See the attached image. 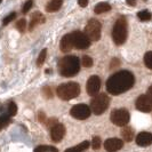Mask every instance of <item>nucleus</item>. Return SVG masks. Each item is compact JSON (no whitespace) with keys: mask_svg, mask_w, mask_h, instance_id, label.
<instances>
[{"mask_svg":"<svg viewBox=\"0 0 152 152\" xmlns=\"http://www.w3.org/2000/svg\"><path fill=\"white\" fill-rule=\"evenodd\" d=\"M17 112V105H16L14 102H10L9 105H8V114L10 117H14Z\"/></svg>","mask_w":152,"mask_h":152,"instance_id":"26","label":"nucleus"},{"mask_svg":"<svg viewBox=\"0 0 152 152\" xmlns=\"http://www.w3.org/2000/svg\"><path fill=\"white\" fill-rule=\"evenodd\" d=\"M144 63L146 65V68H149L152 70V52H148L144 55Z\"/></svg>","mask_w":152,"mask_h":152,"instance_id":"24","label":"nucleus"},{"mask_svg":"<svg viewBox=\"0 0 152 152\" xmlns=\"http://www.w3.org/2000/svg\"><path fill=\"white\" fill-rule=\"evenodd\" d=\"M63 5V0H52L50 2H48V5L46 6V10L48 13H54L57 12Z\"/></svg>","mask_w":152,"mask_h":152,"instance_id":"17","label":"nucleus"},{"mask_svg":"<svg viewBox=\"0 0 152 152\" xmlns=\"http://www.w3.org/2000/svg\"><path fill=\"white\" fill-rule=\"evenodd\" d=\"M14 18H16V13H10L9 15H7L4 18L2 24H4V25H7V24H9V22H12Z\"/></svg>","mask_w":152,"mask_h":152,"instance_id":"30","label":"nucleus"},{"mask_svg":"<svg viewBox=\"0 0 152 152\" xmlns=\"http://www.w3.org/2000/svg\"><path fill=\"white\" fill-rule=\"evenodd\" d=\"M39 120L41 122H45L46 119H45V114H44V112H39Z\"/></svg>","mask_w":152,"mask_h":152,"instance_id":"36","label":"nucleus"},{"mask_svg":"<svg viewBox=\"0 0 152 152\" xmlns=\"http://www.w3.org/2000/svg\"><path fill=\"white\" fill-rule=\"evenodd\" d=\"M148 96L151 99V101H152V86L148 89Z\"/></svg>","mask_w":152,"mask_h":152,"instance_id":"39","label":"nucleus"},{"mask_svg":"<svg viewBox=\"0 0 152 152\" xmlns=\"http://www.w3.org/2000/svg\"><path fill=\"white\" fill-rule=\"evenodd\" d=\"M91 146L94 150H97L101 148V138L99 136H94L93 137V142H91Z\"/></svg>","mask_w":152,"mask_h":152,"instance_id":"28","label":"nucleus"},{"mask_svg":"<svg viewBox=\"0 0 152 152\" xmlns=\"http://www.w3.org/2000/svg\"><path fill=\"white\" fill-rule=\"evenodd\" d=\"M135 104H136V109L138 111H142V112H151L152 111V101L148 96V94L141 95L136 99Z\"/></svg>","mask_w":152,"mask_h":152,"instance_id":"10","label":"nucleus"},{"mask_svg":"<svg viewBox=\"0 0 152 152\" xmlns=\"http://www.w3.org/2000/svg\"><path fill=\"white\" fill-rule=\"evenodd\" d=\"M127 21L125 17H119L113 25L112 29V39L114 44L118 46L122 45L127 39Z\"/></svg>","mask_w":152,"mask_h":152,"instance_id":"3","label":"nucleus"},{"mask_svg":"<svg viewBox=\"0 0 152 152\" xmlns=\"http://www.w3.org/2000/svg\"><path fill=\"white\" fill-rule=\"evenodd\" d=\"M1 1H2V0H0V2H1Z\"/></svg>","mask_w":152,"mask_h":152,"instance_id":"40","label":"nucleus"},{"mask_svg":"<svg viewBox=\"0 0 152 152\" xmlns=\"http://www.w3.org/2000/svg\"><path fill=\"white\" fill-rule=\"evenodd\" d=\"M42 91H44V94H45L46 97H48V99H52L53 97V93H52V89L49 87H45Z\"/></svg>","mask_w":152,"mask_h":152,"instance_id":"32","label":"nucleus"},{"mask_svg":"<svg viewBox=\"0 0 152 152\" xmlns=\"http://www.w3.org/2000/svg\"><path fill=\"white\" fill-rule=\"evenodd\" d=\"M80 70V61L77 56L70 55L58 62V71L63 77H73Z\"/></svg>","mask_w":152,"mask_h":152,"instance_id":"2","label":"nucleus"},{"mask_svg":"<svg viewBox=\"0 0 152 152\" xmlns=\"http://www.w3.org/2000/svg\"><path fill=\"white\" fill-rule=\"evenodd\" d=\"M64 135H65V127L62 124H56L50 128V136L53 142H56V143L61 142Z\"/></svg>","mask_w":152,"mask_h":152,"instance_id":"13","label":"nucleus"},{"mask_svg":"<svg viewBox=\"0 0 152 152\" xmlns=\"http://www.w3.org/2000/svg\"><path fill=\"white\" fill-rule=\"evenodd\" d=\"M65 152H80V151L77 149V146H75V148H70V149H68Z\"/></svg>","mask_w":152,"mask_h":152,"instance_id":"38","label":"nucleus"},{"mask_svg":"<svg viewBox=\"0 0 152 152\" xmlns=\"http://www.w3.org/2000/svg\"><path fill=\"white\" fill-rule=\"evenodd\" d=\"M101 32H102V25L97 20L91 18L86 24L85 34L88 37L91 41H99L101 39Z\"/></svg>","mask_w":152,"mask_h":152,"instance_id":"6","label":"nucleus"},{"mask_svg":"<svg viewBox=\"0 0 152 152\" xmlns=\"http://www.w3.org/2000/svg\"><path fill=\"white\" fill-rule=\"evenodd\" d=\"M46 56H47V49L45 48V49H42V50L40 52L38 58H37V65H38V66H41V65L45 63Z\"/></svg>","mask_w":152,"mask_h":152,"instance_id":"21","label":"nucleus"},{"mask_svg":"<svg viewBox=\"0 0 152 152\" xmlns=\"http://www.w3.org/2000/svg\"><path fill=\"white\" fill-rule=\"evenodd\" d=\"M9 122H10V115L9 114L1 115L0 117V129L4 128V127H6L7 125H9Z\"/></svg>","mask_w":152,"mask_h":152,"instance_id":"22","label":"nucleus"},{"mask_svg":"<svg viewBox=\"0 0 152 152\" xmlns=\"http://www.w3.org/2000/svg\"><path fill=\"white\" fill-rule=\"evenodd\" d=\"M16 28H17V30L18 31L24 32V31H25V28H26V20H25V18L18 20V22L16 23Z\"/></svg>","mask_w":152,"mask_h":152,"instance_id":"25","label":"nucleus"},{"mask_svg":"<svg viewBox=\"0 0 152 152\" xmlns=\"http://www.w3.org/2000/svg\"><path fill=\"white\" fill-rule=\"evenodd\" d=\"M60 48L63 53H68L73 48V44H72V39H71V34H65L63 38L61 39V44H60Z\"/></svg>","mask_w":152,"mask_h":152,"instance_id":"15","label":"nucleus"},{"mask_svg":"<svg viewBox=\"0 0 152 152\" xmlns=\"http://www.w3.org/2000/svg\"><path fill=\"white\" fill-rule=\"evenodd\" d=\"M93 58H91V56H88V55H85L83 56V58H81V64L84 65L85 68H91L93 66Z\"/></svg>","mask_w":152,"mask_h":152,"instance_id":"23","label":"nucleus"},{"mask_svg":"<svg viewBox=\"0 0 152 152\" xmlns=\"http://www.w3.org/2000/svg\"><path fill=\"white\" fill-rule=\"evenodd\" d=\"M57 95L63 101H70L72 99H76L80 94V86L77 83H66L62 84L57 87Z\"/></svg>","mask_w":152,"mask_h":152,"instance_id":"4","label":"nucleus"},{"mask_svg":"<svg viewBox=\"0 0 152 152\" xmlns=\"http://www.w3.org/2000/svg\"><path fill=\"white\" fill-rule=\"evenodd\" d=\"M56 124H57V119H55V118H52V119H49V120L47 121V126L52 128L54 125H56Z\"/></svg>","mask_w":152,"mask_h":152,"instance_id":"34","label":"nucleus"},{"mask_svg":"<svg viewBox=\"0 0 152 152\" xmlns=\"http://www.w3.org/2000/svg\"><path fill=\"white\" fill-rule=\"evenodd\" d=\"M101 88V79L97 76H91L87 81V93L91 96H95Z\"/></svg>","mask_w":152,"mask_h":152,"instance_id":"11","label":"nucleus"},{"mask_svg":"<svg viewBox=\"0 0 152 152\" xmlns=\"http://www.w3.org/2000/svg\"><path fill=\"white\" fill-rule=\"evenodd\" d=\"M111 9V5L107 4V2H99L97 4L95 8H94V12L95 14H103V13H107Z\"/></svg>","mask_w":152,"mask_h":152,"instance_id":"19","label":"nucleus"},{"mask_svg":"<svg viewBox=\"0 0 152 152\" xmlns=\"http://www.w3.org/2000/svg\"><path fill=\"white\" fill-rule=\"evenodd\" d=\"M121 136L126 142H132L134 137V132L128 126H124V128L121 129Z\"/></svg>","mask_w":152,"mask_h":152,"instance_id":"18","label":"nucleus"},{"mask_svg":"<svg viewBox=\"0 0 152 152\" xmlns=\"http://www.w3.org/2000/svg\"><path fill=\"white\" fill-rule=\"evenodd\" d=\"M70 113L73 118L79 119V120H85L87 118H89L91 111V107L86 104H77L70 110Z\"/></svg>","mask_w":152,"mask_h":152,"instance_id":"9","label":"nucleus"},{"mask_svg":"<svg viewBox=\"0 0 152 152\" xmlns=\"http://www.w3.org/2000/svg\"><path fill=\"white\" fill-rule=\"evenodd\" d=\"M88 146H89V142H88V141H84L83 143H80L79 145H77V149H78L80 152H84L85 150L88 149Z\"/></svg>","mask_w":152,"mask_h":152,"instance_id":"31","label":"nucleus"},{"mask_svg":"<svg viewBox=\"0 0 152 152\" xmlns=\"http://www.w3.org/2000/svg\"><path fill=\"white\" fill-rule=\"evenodd\" d=\"M54 146H49V145H40V146H37L34 149V152H48L50 150H53Z\"/></svg>","mask_w":152,"mask_h":152,"instance_id":"27","label":"nucleus"},{"mask_svg":"<svg viewBox=\"0 0 152 152\" xmlns=\"http://www.w3.org/2000/svg\"><path fill=\"white\" fill-rule=\"evenodd\" d=\"M128 6H135L136 5V0H126Z\"/></svg>","mask_w":152,"mask_h":152,"instance_id":"37","label":"nucleus"},{"mask_svg":"<svg viewBox=\"0 0 152 152\" xmlns=\"http://www.w3.org/2000/svg\"><path fill=\"white\" fill-rule=\"evenodd\" d=\"M88 2H89V0H78V4L80 7H87Z\"/></svg>","mask_w":152,"mask_h":152,"instance_id":"35","label":"nucleus"},{"mask_svg":"<svg viewBox=\"0 0 152 152\" xmlns=\"http://www.w3.org/2000/svg\"><path fill=\"white\" fill-rule=\"evenodd\" d=\"M120 65V61L118 60V58H113L112 62H111V65H110V68L113 69V68H117V66H119Z\"/></svg>","mask_w":152,"mask_h":152,"instance_id":"33","label":"nucleus"},{"mask_svg":"<svg viewBox=\"0 0 152 152\" xmlns=\"http://www.w3.org/2000/svg\"><path fill=\"white\" fill-rule=\"evenodd\" d=\"M122 145H124L122 140L113 137V138H107L104 142V149L107 152H118L122 148Z\"/></svg>","mask_w":152,"mask_h":152,"instance_id":"12","label":"nucleus"},{"mask_svg":"<svg viewBox=\"0 0 152 152\" xmlns=\"http://www.w3.org/2000/svg\"><path fill=\"white\" fill-rule=\"evenodd\" d=\"M110 119L114 125L124 127L129 122V112L126 109H117L112 111Z\"/></svg>","mask_w":152,"mask_h":152,"instance_id":"7","label":"nucleus"},{"mask_svg":"<svg viewBox=\"0 0 152 152\" xmlns=\"http://www.w3.org/2000/svg\"><path fill=\"white\" fill-rule=\"evenodd\" d=\"M110 104V99L107 94H96L91 101V111L96 115L103 114Z\"/></svg>","mask_w":152,"mask_h":152,"instance_id":"5","label":"nucleus"},{"mask_svg":"<svg viewBox=\"0 0 152 152\" xmlns=\"http://www.w3.org/2000/svg\"><path fill=\"white\" fill-rule=\"evenodd\" d=\"M134 75L127 70H122L112 75L107 79V91L112 95H120L125 91H129L134 86Z\"/></svg>","mask_w":152,"mask_h":152,"instance_id":"1","label":"nucleus"},{"mask_svg":"<svg viewBox=\"0 0 152 152\" xmlns=\"http://www.w3.org/2000/svg\"><path fill=\"white\" fill-rule=\"evenodd\" d=\"M71 39H72L73 47H76L77 49H87L91 46V40L81 31L72 32L71 33Z\"/></svg>","mask_w":152,"mask_h":152,"instance_id":"8","label":"nucleus"},{"mask_svg":"<svg viewBox=\"0 0 152 152\" xmlns=\"http://www.w3.org/2000/svg\"><path fill=\"white\" fill-rule=\"evenodd\" d=\"M44 22H45V17H44V15H42L41 13L37 12V13H34L33 15L31 16V22H30V25H29V29H30V30H33L38 24L44 23Z\"/></svg>","mask_w":152,"mask_h":152,"instance_id":"16","label":"nucleus"},{"mask_svg":"<svg viewBox=\"0 0 152 152\" xmlns=\"http://www.w3.org/2000/svg\"><path fill=\"white\" fill-rule=\"evenodd\" d=\"M32 5H33V0H28V1L24 4V6H23V9H22L23 14H26L31 8H32Z\"/></svg>","mask_w":152,"mask_h":152,"instance_id":"29","label":"nucleus"},{"mask_svg":"<svg viewBox=\"0 0 152 152\" xmlns=\"http://www.w3.org/2000/svg\"><path fill=\"white\" fill-rule=\"evenodd\" d=\"M136 144L140 146H149L152 144V134L148 132L140 133L136 136Z\"/></svg>","mask_w":152,"mask_h":152,"instance_id":"14","label":"nucleus"},{"mask_svg":"<svg viewBox=\"0 0 152 152\" xmlns=\"http://www.w3.org/2000/svg\"><path fill=\"white\" fill-rule=\"evenodd\" d=\"M137 17L140 21H149V20H151L152 14L149 10H142V12L137 13Z\"/></svg>","mask_w":152,"mask_h":152,"instance_id":"20","label":"nucleus"}]
</instances>
